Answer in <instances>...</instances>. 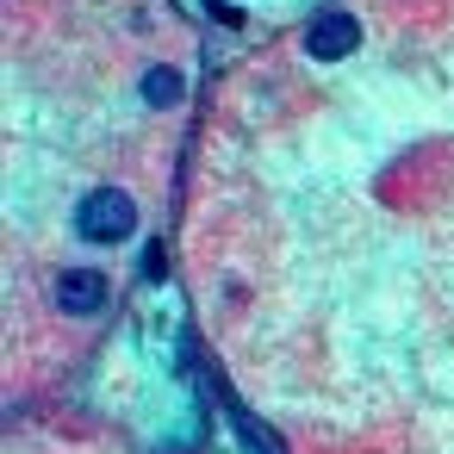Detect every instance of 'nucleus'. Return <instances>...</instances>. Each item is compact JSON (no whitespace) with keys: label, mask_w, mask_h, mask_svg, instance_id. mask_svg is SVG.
Returning <instances> with one entry per match:
<instances>
[{"label":"nucleus","mask_w":454,"mask_h":454,"mask_svg":"<svg viewBox=\"0 0 454 454\" xmlns=\"http://www.w3.org/2000/svg\"><path fill=\"white\" fill-rule=\"evenodd\" d=\"M75 231H82L88 243H125V237L137 231V206H131V193H119V187H94V193L82 200V212H75Z\"/></svg>","instance_id":"1"},{"label":"nucleus","mask_w":454,"mask_h":454,"mask_svg":"<svg viewBox=\"0 0 454 454\" xmlns=\"http://www.w3.org/2000/svg\"><path fill=\"white\" fill-rule=\"evenodd\" d=\"M144 100L150 106H181V75L175 69H150L144 75Z\"/></svg>","instance_id":"4"},{"label":"nucleus","mask_w":454,"mask_h":454,"mask_svg":"<svg viewBox=\"0 0 454 454\" xmlns=\"http://www.w3.org/2000/svg\"><path fill=\"white\" fill-rule=\"evenodd\" d=\"M57 305H63L69 317H94V311L106 305V274H94V268H69V274L57 280Z\"/></svg>","instance_id":"3"},{"label":"nucleus","mask_w":454,"mask_h":454,"mask_svg":"<svg viewBox=\"0 0 454 454\" xmlns=\"http://www.w3.org/2000/svg\"><path fill=\"white\" fill-rule=\"evenodd\" d=\"M361 44V20L355 13H324V20H311V32H305V51L317 57V63H336V57H348Z\"/></svg>","instance_id":"2"}]
</instances>
